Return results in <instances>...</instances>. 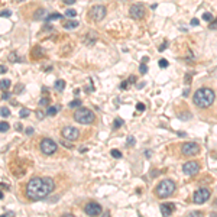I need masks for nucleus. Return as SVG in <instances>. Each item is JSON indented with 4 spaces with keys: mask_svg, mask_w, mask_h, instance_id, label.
Instances as JSON below:
<instances>
[{
    "mask_svg": "<svg viewBox=\"0 0 217 217\" xmlns=\"http://www.w3.org/2000/svg\"><path fill=\"white\" fill-rule=\"evenodd\" d=\"M55 188V183L52 178H41V177H35L32 180H29L28 184L25 185V197L31 201H39L43 200L45 197H48L51 192Z\"/></svg>",
    "mask_w": 217,
    "mask_h": 217,
    "instance_id": "f257e3e1",
    "label": "nucleus"
},
{
    "mask_svg": "<svg viewBox=\"0 0 217 217\" xmlns=\"http://www.w3.org/2000/svg\"><path fill=\"white\" fill-rule=\"evenodd\" d=\"M216 100V93L210 87H201L192 96V103L198 108H207L210 107Z\"/></svg>",
    "mask_w": 217,
    "mask_h": 217,
    "instance_id": "f03ea898",
    "label": "nucleus"
},
{
    "mask_svg": "<svg viewBox=\"0 0 217 217\" xmlns=\"http://www.w3.org/2000/svg\"><path fill=\"white\" fill-rule=\"evenodd\" d=\"M175 188H177V185L172 180H162V181L155 187L153 192H155V195H156L158 198H162V200H164V198L171 197V195L175 192Z\"/></svg>",
    "mask_w": 217,
    "mask_h": 217,
    "instance_id": "7ed1b4c3",
    "label": "nucleus"
},
{
    "mask_svg": "<svg viewBox=\"0 0 217 217\" xmlns=\"http://www.w3.org/2000/svg\"><path fill=\"white\" fill-rule=\"evenodd\" d=\"M74 120L81 125H91L96 120V114L90 108H78L74 113Z\"/></svg>",
    "mask_w": 217,
    "mask_h": 217,
    "instance_id": "20e7f679",
    "label": "nucleus"
},
{
    "mask_svg": "<svg viewBox=\"0 0 217 217\" xmlns=\"http://www.w3.org/2000/svg\"><path fill=\"white\" fill-rule=\"evenodd\" d=\"M106 13H107L106 6H101V4H99V6H93V7L90 9L88 16L91 17L94 22H100V20H103V19H104Z\"/></svg>",
    "mask_w": 217,
    "mask_h": 217,
    "instance_id": "39448f33",
    "label": "nucleus"
},
{
    "mask_svg": "<svg viewBox=\"0 0 217 217\" xmlns=\"http://www.w3.org/2000/svg\"><path fill=\"white\" fill-rule=\"evenodd\" d=\"M200 152V145L195 142H187L181 145V153L185 156H194Z\"/></svg>",
    "mask_w": 217,
    "mask_h": 217,
    "instance_id": "423d86ee",
    "label": "nucleus"
},
{
    "mask_svg": "<svg viewBox=\"0 0 217 217\" xmlns=\"http://www.w3.org/2000/svg\"><path fill=\"white\" fill-rule=\"evenodd\" d=\"M39 146H41V152L45 153V155H52V153L57 150V143L54 142L52 139H49V138L42 139Z\"/></svg>",
    "mask_w": 217,
    "mask_h": 217,
    "instance_id": "0eeeda50",
    "label": "nucleus"
},
{
    "mask_svg": "<svg viewBox=\"0 0 217 217\" xmlns=\"http://www.w3.org/2000/svg\"><path fill=\"white\" fill-rule=\"evenodd\" d=\"M61 135L67 141H77L80 138V130L77 127H73V126H67L61 130Z\"/></svg>",
    "mask_w": 217,
    "mask_h": 217,
    "instance_id": "6e6552de",
    "label": "nucleus"
},
{
    "mask_svg": "<svg viewBox=\"0 0 217 217\" xmlns=\"http://www.w3.org/2000/svg\"><path fill=\"white\" fill-rule=\"evenodd\" d=\"M183 171L185 175H195V174H198L200 172V164L198 162H195V161H188V162H185L183 165Z\"/></svg>",
    "mask_w": 217,
    "mask_h": 217,
    "instance_id": "1a4fd4ad",
    "label": "nucleus"
},
{
    "mask_svg": "<svg viewBox=\"0 0 217 217\" xmlns=\"http://www.w3.org/2000/svg\"><path fill=\"white\" fill-rule=\"evenodd\" d=\"M210 190L209 188H200V190H197V191L194 192V197H192V200L195 204H203V203H206V201L210 198Z\"/></svg>",
    "mask_w": 217,
    "mask_h": 217,
    "instance_id": "9d476101",
    "label": "nucleus"
},
{
    "mask_svg": "<svg viewBox=\"0 0 217 217\" xmlns=\"http://www.w3.org/2000/svg\"><path fill=\"white\" fill-rule=\"evenodd\" d=\"M101 206L99 203H96V201H90V203H87L85 204V207H84V213L87 214V216H99L101 214Z\"/></svg>",
    "mask_w": 217,
    "mask_h": 217,
    "instance_id": "9b49d317",
    "label": "nucleus"
},
{
    "mask_svg": "<svg viewBox=\"0 0 217 217\" xmlns=\"http://www.w3.org/2000/svg\"><path fill=\"white\" fill-rule=\"evenodd\" d=\"M129 15L136 20H141L145 17V6L143 4H132L129 9Z\"/></svg>",
    "mask_w": 217,
    "mask_h": 217,
    "instance_id": "f8f14e48",
    "label": "nucleus"
},
{
    "mask_svg": "<svg viewBox=\"0 0 217 217\" xmlns=\"http://www.w3.org/2000/svg\"><path fill=\"white\" fill-rule=\"evenodd\" d=\"M174 210H175V206H174L172 203H164V204H161V213H162V216H171V214L174 213Z\"/></svg>",
    "mask_w": 217,
    "mask_h": 217,
    "instance_id": "ddd939ff",
    "label": "nucleus"
},
{
    "mask_svg": "<svg viewBox=\"0 0 217 217\" xmlns=\"http://www.w3.org/2000/svg\"><path fill=\"white\" fill-rule=\"evenodd\" d=\"M97 41V35L94 34V32H90V34L87 35V38H85V45H93L94 42Z\"/></svg>",
    "mask_w": 217,
    "mask_h": 217,
    "instance_id": "4468645a",
    "label": "nucleus"
},
{
    "mask_svg": "<svg viewBox=\"0 0 217 217\" xmlns=\"http://www.w3.org/2000/svg\"><path fill=\"white\" fill-rule=\"evenodd\" d=\"M80 25L77 20H67V22H64V28L65 29H74V28H77V26Z\"/></svg>",
    "mask_w": 217,
    "mask_h": 217,
    "instance_id": "2eb2a0df",
    "label": "nucleus"
},
{
    "mask_svg": "<svg viewBox=\"0 0 217 217\" xmlns=\"http://www.w3.org/2000/svg\"><path fill=\"white\" fill-rule=\"evenodd\" d=\"M54 88H55L57 91H62V90L65 88V81H64V80H58V81L55 83V85H54Z\"/></svg>",
    "mask_w": 217,
    "mask_h": 217,
    "instance_id": "dca6fc26",
    "label": "nucleus"
},
{
    "mask_svg": "<svg viewBox=\"0 0 217 217\" xmlns=\"http://www.w3.org/2000/svg\"><path fill=\"white\" fill-rule=\"evenodd\" d=\"M57 113H58V107H55V106H52V107H49L46 110V114H48V116H55Z\"/></svg>",
    "mask_w": 217,
    "mask_h": 217,
    "instance_id": "f3484780",
    "label": "nucleus"
},
{
    "mask_svg": "<svg viewBox=\"0 0 217 217\" xmlns=\"http://www.w3.org/2000/svg\"><path fill=\"white\" fill-rule=\"evenodd\" d=\"M122 125H123V120L117 117V119H114V122H113V129L116 130V129H119V127H120Z\"/></svg>",
    "mask_w": 217,
    "mask_h": 217,
    "instance_id": "a211bd4d",
    "label": "nucleus"
},
{
    "mask_svg": "<svg viewBox=\"0 0 217 217\" xmlns=\"http://www.w3.org/2000/svg\"><path fill=\"white\" fill-rule=\"evenodd\" d=\"M110 153H111V156H113V158H116V159L122 158V152H120V150H117V149H111V150H110Z\"/></svg>",
    "mask_w": 217,
    "mask_h": 217,
    "instance_id": "6ab92c4d",
    "label": "nucleus"
},
{
    "mask_svg": "<svg viewBox=\"0 0 217 217\" xmlns=\"http://www.w3.org/2000/svg\"><path fill=\"white\" fill-rule=\"evenodd\" d=\"M7 130H9V123L1 122V123H0V132H1V133H6Z\"/></svg>",
    "mask_w": 217,
    "mask_h": 217,
    "instance_id": "aec40b11",
    "label": "nucleus"
},
{
    "mask_svg": "<svg viewBox=\"0 0 217 217\" xmlns=\"http://www.w3.org/2000/svg\"><path fill=\"white\" fill-rule=\"evenodd\" d=\"M55 19H62V15H59V13H52L49 16H46V20H55Z\"/></svg>",
    "mask_w": 217,
    "mask_h": 217,
    "instance_id": "412c9836",
    "label": "nucleus"
},
{
    "mask_svg": "<svg viewBox=\"0 0 217 217\" xmlns=\"http://www.w3.org/2000/svg\"><path fill=\"white\" fill-rule=\"evenodd\" d=\"M65 16H67V17H75V16H77V12H75V10H73V9H68L67 12H65Z\"/></svg>",
    "mask_w": 217,
    "mask_h": 217,
    "instance_id": "4be33fe9",
    "label": "nucleus"
},
{
    "mask_svg": "<svg viewBox=\"0 0 217 217\" xmlns=\"http://www.w3.org/2000/svg\"><path fill=\"white\" fill-rule=\"evenodd\" d=\"M80 106H81V100H78V99L70 103V107H71V108H74V107H80Z\"/></svg>",
    "mask_w": 217,
    "mask_h": 217,
    "instance_id": "5701e85b",
    "label": "nucleus"
},
{
    "mask_svg": "<svg viewBox=\"0 0 217 217\" xmlns=\"http://www.w3.org/2000/svg\"><path fill=\"white\" fill-rule=\"evenodd\" d=\"M213 19V15L209 13V12H206V13H203V20H206V22H210Z\"/></svg>",
    "mask_w": 217,
    "mask_h": 217,
    "instance_id": "b1692460",
    "label": "nucleus"
},
{
    "mask_svg": "<svg viewBox=\"0 0 217 217\" xmlns=\"http://www.w3.org/2000/svg\"><path fill=\"white\" fill-rule=\"evenodd\" d=\"M0 85H1V90H6V88H9V85H10V81H9V80H1Z\"/></svg>",
    "mask_w": 217,
    "mask_h": 217,
    "instance_id": "393cba45",
    "label": "nucleus"
},
{
    "mask_svg": "<svg viewBox=\"0 0 217 217\" xmlns=\"http://www.w3.org/2000/svg\"><path fill=\"white\" fill-rule=\"evenodd\" d=\"M29 113H31V111H29L28 108H22L19 114H20V117H23V119H25V117H28V116H29Z\"/></svg>",
    "mask_w": 217,
    "mask_h": 217,
    "instance_id": "a878e982",
    "label": "nucleus"
},
{
    "mask_svg": "<svg viewBox=\"0 0 217 217\" xmlns=\"http://www.w3.org/2000/svg\"><path fill=\"white\" fill-rule=\"evenodd\" d=\"M168 65H169V64H168L167 59H164V58L159 59V67H161V68H167Z\"/></svg>",
    "mask_w": 217,
    "mask_h": 217,
    "instance_id": "bb28decb",
    "label": "nucleus"
},
{
    "mask_svg": "<svg viewBox=\"0 0 217 217\" xmlns=\"http://www.w3.org/2000/svg\"><path fill=\"white\" fill-rule=\"evenodd\" d=\"M135 142H136V141H135L133 136H129V138H127V143H126V145L130 148V146H133V145H135Z\"/></svg>",
    "mask_w": 217,
    "mask_h": 217,
    "instance_id": "cd10ccee",
    "label": "nucleus"
},
{
    "mask_svg": "<svg viewBox=\"0 0 217 217\" xmlns=\"http://www.w3.org/2000/svg\"><path fill=\"white\" fill-rule=\"evenodd\" d=\"M10 114V111H9V108L6 107H1V117H7Z\"/></svg>",
    "mask_w": 217,
    "mask_h": 217,
    "instance_id": "c85d7f7f",
    "label": "nucleus"
},
{
    "mask_svg": "<svg viewBox=\"0 0 217 217\" xmlns=\"http://www.w3.org/2000/svg\"><path fill=\"white\" fill-rule=\"evenodd\" d=\"M139 71H141V74H146V73H148V67L145 65V62H143L142 65L139 67Z\"/></svg>",
    "mask_w": 217,
    "mask_h": 217,
    "instance_id": "c756f323",
    "label": "nucleus"
},
{
    "mask_svg": "<svg viewBox=\"0 0 217 217\" xmlns=\"http://www.w3.org/2000/svg\"><path fill=\"white\" fill-rule=\"evenodd\" d=\"M127 85H129V80H125L120 84V90H127Z\"/></svg>",
    "mask_w": 217,
    "mask_h": 217,
    "instance_id": "7c9ffc66",
    "label": "nucleus"
},
{
    "mask_svg": "<svg viewBox=\"0 0 217 217\" xmlns=\"http://www.w3.org/2000/svg\"><path fill=\"white\" fill-rule=\"evenodd\" d=\"M43 15H45V10H43V9H39V10L35 13V19H38L39 16H43Z\"/></svg>",
    "mask_w": 217,
    "mask_h": 217,
    "instance_id": "2f4dec72",
    "label": "nucleus"
},
{
    "mask_svg": "<svg viewBox=\"0 0 217 217\" xmlns=\"http://www.w3.org/2000/svg\"><path fill=\"white\" fill-rule=\"evenodd\" d=\"M36 116H38V119H43V117L46 116V113H43L42 110H38V111H36Z\"/></svg>",
    "mask_w": 217,
    "mask_h": 217,
    "instance_id": "473e14b6",
    "label": "nucleus"
},
{
    "mask_svg": "<svg viewBox=\"0 0 217 217\" xmlns=\"http://www.w3.org/2000/svg\"><path fill=\"white\" fill-rule=\"evenodd\" d=\"M17 57H16V54H15V52H12V54H10V55H9V61H17Z\"/></svg>",
    "mask_w": 217,
    "mask_h": 217,
    "instance_id": "72a5a7b5",
    "label": "nucleus"
},
{
    "mask_svg": "<svg viewBox=\"0 0 217 217\" xmlns=\"http://www.w3.org/2000/svg\"><path fill=\"white\" fill-rule=\"evenodd\" d=\"M39 103H41L42 106H43V104H48V103H49V99H48V97H42L41 100H39Z\"/></svg>",
    "mask_w": 217,
    "mask_h": 217,
    "instance_id": "f704fd0d",
    "label": "nucleus"
},
{
    "mask_svg": "<svg viewBox=\"0 0 217 217\" xmlns=\"http://www.w3.org/2000/svg\"><path fill=\"white\" fill-rule=\"evenodd\" d=\"M136 108H138L139 111H143V110H145V104H143V103H138V104H136Z\"/></svg>",
    "mask_w": 217,
    "mask_h": 217,
    "instance_id": "c9c22d12",
    "label": "nucleus"
},
{
    "mask_svg": "<svg viewBox=\"0 0 217 217\" xmlns=\"http://www.w3.org/2000/svg\"><path fill=\"white\" fill-rule=\"evenodd\" d=\"M168 46V42L167 41H164V43H162V45H161V46H159V51H161V52H162V51L165 49V48H167Z\"/></svg>",
    "mask_w": 217,
    "mask_h": 217,
    "instance_id": "e433bc0d",
    "label": "nucleus"
},
{
    "mask_svg": "<svg viewBox=\"0 0 217 217\" xmlns=\"http://www.w3.org/2000/svg\"><path fill=\"white\" fill-rule=\"evenodd\" d=\"M9 99V93H4V90H3V93H1V100H7Z\"/></svg>",
    "mask_w": 217,
    "mask_h": 217,
    "instance_id": "4c0bfd02",
    "label": "nucleus"
},
{
    "mask_svg": "<svg viewBox=\"0 0 217 217\" xmlns=\"http://www.w3.org/2000/svg\"><path fill=\"white\" fill-rule=\"evenodd\" d=\"M7 16H10V12L9 10H3L1 12V17H7Z\"/></svg>",
    "mask_w": 217,
    "mask_h": 217,
    "instance_id": "58836bf2",
    "label": "nucleus"
},
{
    "mask_svg": "<svg viewBox=\"0 0 217 217\" xmlns=\"http://www.w3.org/2000/svg\"><path fill=\"white\" fill-rule=\"evenodd\" d=\"M201 214H203L201 211H191L190 213V216H201Z\"/></svg>",
    "mask_w": 217,
    "mask_h": 217,
    "instance_id": "ea45409f",
    "label": "nucleus"
},
{
    "mask_svg": "<svg viewBox=\"0 0 217 217\" xmlns=\"http://www.w3.org/2000/svg\"><path fill=\"white\" fill-rule=\"evenodd\" d=\"M198 23H200V22H198V19H192V20H191V25L192 26H198Z\"/></svg>",
    "mask_w": 217,
    "mask_h": 217,
    "instance_id": "a19ab883",
    "label": "nucleus"
},
{
    "mask_svg": "<svg viewBox=\"0 0 217 217\" xmlns=\"http://www.w3.org/2000/svg\"><path fill=\"white\" fill-rule=\"evenodd\" d=\"M129 83H136V77H135V75H130V77H129Z\"/></svg>",
    "mask_w": 217,
    "mask_h": 217,
    "instance_id": "79ce46f5",
    "label": "nucleus"
},
{
    "mask_svg": "<svg viewBox=\"0 0 217 217\" xmlns=\"http://www.w3.org/2000/svg\"><path fill=\"white\" fill-rule=\"evenodd\" d=\"M64 3H65V4H74L75 0H64Z\"/></svg>",
    "mask_w": 217,
    "mask_h": 217,
    "instance_id": "37998d69",
    "label": "nucleus"
},
{
    "mask_svg": "<svg viewBox=\"0 0 217 217\" xmlns=\"http://www.w3.org/2000/svg\"><path fill=\"white\" fill-rule=\"evenodd\" d=\"M26 133L32 135V133H34V129H32V127H28V129H26Z\"/></svg>",
    "mask_w": 217,
    "mask_h": 217,
    "instance_id": "c03bdc74",
    "label": "nucleus"
},
{
    "mask_svg": "<svg viewBox=\"0 0 217 217\" xmlns=\"http://www.w3.org/2000/svg\"><path fill=\"white\" fill-rule=\"evenodd\" d=\"M0 71H1V74H4V73L7 71V68L4 67V65H1V67H0Z\"/></svg>",
    "mask_w": 217,
    "mask_h": 217,
    "instance_id": "a18cd8bd",
    "label": "nucleus"
},
{
    "mask_svg": "<svg viewBox=\"0 0 217 217\" xmlns=\"http://www.w3.org/2000/svg\"><path fill=\"white\" fill-rule=\"evenodd\" d=\"M214 28H217V19L214 23H210V29H214Z\"/></svg>",
    "mask_w": 217,
    "mask_h": 217,
    "instance_id": "49530a36",
    "label": "nucleus"
},
{
    "mask_svg": "<svg viewBox=\"0 0 217 217\" xmlns=\"http://www.w3.org/2000/svg\"><path fill=\"white\" fill-rule=\"evenodd\" d=\"M185 83H190V75L188 74L185 75Z\"/></svg>",
    "mask_w": 217,
    "mask_h": 217,
    "instance_id": "de8ad7c7",
    "label": "nucleus"
},
{
    "mask_svg": "<svg viewBox=\"0 0 217 217\" xmlns=\"http://www.w3.org/2000/svg\"><path fill=\"white\" fill-rule=\"evenodd\" d=\"M178 135H180L181 138H184V136H187V135H185V132H178Z\"/></svg>",
    "mask_w": 217,
    "mask_h": 217,
    "instance_id": "09e8293b",
    "label": "nucleus"
},
{
    "mask_svg": "<svg viewBox=\"0 0 217 217\" xmlns=\"http://www.w3.org/2000/svg\"><path fill=\"white\" fill-rule=\"evenodd\" d=\"M145 155H146V156L149 158V156H150V150H146V152H145Z\"/></svg>",
    "mask_w": 217,
    "mask_h": 217,
    "instance_id": "8fccbe9b",
    "label": "nucleus"
},
{
    "mask_svg": "<svg viewBox=\"0 0 217 217\" xmlns=\"http://www.w3.org/2000/svg\"><path fill=\"white\" fill-rule=\"evenodd\" d=\"M17 1H23V0H17Z\"/></svg>",
    "mask_w": 217,
    "mask_h": 217,
    "instance_id": "3c124183",
    "label": "nucleus"
}]
</instances>
